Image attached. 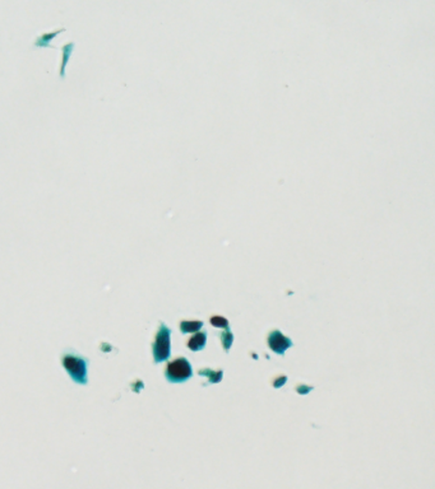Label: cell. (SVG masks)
I'll use <instances>...</instances> for the list:
<instances>
[{
	"instance_id": "5b68a950",
	"label": "cell",
	"mask_w": 435,
	"mask_h": 489,
	"mask_svg": "<svg viewBox=\"0 0 435 489\" xmlns=\"http://www.w3.org/2000/svg\"><path fill=\"white\" fill-rule=\"evenodd\" d=\"M206 335L207 334L203 331L198 332L194 336H191L190 340L188 342L189 349H191V351H201V349H203L204 345H206V340H207Z\"/></svg>"
},
{
	"instance_id": "8992f818",
	"label": "cell",
	"mask_w": 435,
	"mask_h": 489,
	"mask_svg": "<svg viewBox=\"0 0 435 489\" xmlns=\"http://www.w3.org/2000/svg\"><path fill=\"white\" fill-rule=\"evenodd\" d=\"M202 326H203L202 321H182L180 324V329H181V331L184 334H186V332L197 331V330L201 329Z\"/></svg>"
},
{
	"instance_id": "9c48e42d",
	"label": "cell",
	"mask_w": 435,
	"mask_h": 489,
	"mask_svg": "<svg viewBox=\"0 0 435 489\" xmlns=\"http://www.w3.org/2000/svg\"><path fill=\"white\" fill-rule=\"evenodd\" d=\"M211 323H212L213 326H216V327H225V329H228V321L221 316L212 317V319H211Z\"/></svg>"
},
{
	"instance_id": "52a82bcc",
	"label": "cell",
	"mask_w": 435,
	"mask_h": 489,
	"mask_svg": "<svg viewBox=\"0 0 435 489\" xmlns=\"http://www.w3.org/2000/svg\"><path fill=\"white\" fill-rule=\"evenodd\" d=\"M199 375H206L208 376L211 382H218L222 379V371H217V372H213L211 369H203V371H199Z\"/></svg>"
},
{
	"instance_id": "30bf717a",
	"label": "cell",
	"mask_w": 435,
	"mask_h": 489,
	"mask_svg": "<svg viewBox=\"0 0 435 489\" xmlns=\"http://www.w3.org/2000/svg\"><path fill=\"white\" fill-rule=\"evenodd\" d=\"M285 381H286V377H285V376H282V379L280 380V381L275 382V386L276 388H278V386H280V384H285Z\"/></svg>"
},
{
	"instance_id": "6da1fadb",
	"label": "cell",
	"mask_w": 435,
	"mask_h": 489,
	"mask_svg": "<svg viewBox=\"0 0 435 489\" xmlns=\"http://www.w3.org/2000/svg\"><path fill=\"white\" fill-rule=\"evenodd\" d=\"M191 375L193 372H191L190 363L184 357L178 358L167 364L166 379L170 382H174V384L184 382L190 379Z\"/></svg>"
},
{
	"instance_id": "3957f363",
	"label": "cell",
	"mask_w": 435,
	"mask_h": 489,
	"mask_svg": "<svg viewBox=\"0 0 435 489\" xmlns=\"http://www.w3.org/2000/svg\"><path fill=\"white\" fill-rule=\"evenodd\" d=\"M65 369L68 371L72 379L77 384L84 385L87 382V368L86 362L82 358L73 357V356H67L63 359Z\"/></svg>"
},
{
	"instance_id": "277c9868",
	"label": "cell",
	"mask_w": 435,
	"mask_h": 489,
	"mask_svg": "<svg viewBox=\"0 0 435 489\" xmlns=\"http://www.w3.org/2000/svg\"><path fill=\"white\" fill-rule=\"evenodd\" d=\"M268 344L272 351L276 352V353L280 354V356H282V354L285 353V351H286L287 348L292 347V342H291L290 339L287 338V336H285L284 334L278 331V330H275V331H272L271 334H269Z\"/></svg>"
},
{
	"instance_id": "ba28073f",
	"label": "cell",
	"mask_w": 435,
	"mask_h": 489,
	"mask_svg": "<svg viewBox=\"0 0 435 489\" xmlns=\"http://www.w3.org/2000/svg\"><path fill=\"white\" fill-rule=\"evenodd\" d=\"M221 340H222V344H223V348H225V351L227 352L232 344V334L228 331V329H226V332H223L222 335H221Z\"/></svg>"
},
{
	"instance_id": "7a4b0ae2",
	"label": "cell",
	"mask_w": 435,
	"mask_h": 489,
	"mask_svg": "<svg viewBox=\"0 0 435 489\" xmlns=\"http://www.w3.org/2000/svg\"><path fill=\"white\" fill-rule=\"evenodd\" d=\"M153 356L156 363L166 360L170 357V330L164 324H161L156 336V342L153 344Z\"/></svg>"
}]
</instances>
